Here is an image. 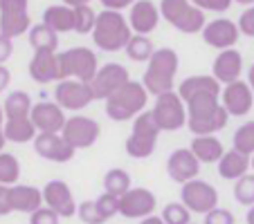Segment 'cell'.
<instances>
[{"mask_svg": "<svg viewBox=\"0 0 254 224\" xmlns=\"http://www.w3.org/2000/svg\"><path fill=\"white\" fill-rule=\"evenodd\" d=\"M189 2H193V0H189Z\"/></svg>", "mask_w": 254, "mask_h": 224, "instance_id": "57", "label": "cell"}, {"mask_svg": "<svg viewBox=\"0 0 254 224\" xmlns=\"http://www.w3.org/2000/svg\"><path fill=\"white\" fill-rule=\"evenodd\" d=\"M32 124L36 126L39 133L45 134H61L63 126H65V115H63V108L57 101H41V103H34L32 108Z\"/></svg>", "mask_w": 254, "mask_h": 224, "instance_id": "15", "label": "cell"}, {"mask_svg": "<svg viewBox=\"0 0 254 224\" xmlns=\"http://www.w3.org/2000/svg\"><path fill=\"white\" fill-rule=\"evenodd\" d=\"M178 67H180V58H178L176 49H171V47L155 49L151 61L146 63L142 86L153 96H160V94H164V92H173Z\"/></svg>", "mask_w": 254, "mask_h": 224, "instance_id": "1", "label": "cell"}, {"mask_svg": "<svg viewBox=\"0 0 254 224\" xmlns=\"http://www.w3.org/2000/svg\"><path fill=\"white\" fill-rule=\"evenodd\" d=\"M95 25H97V11L90 5L74 9V32L77 34H92Z\"/></svg>", "mask_w": 254, "mask_h": 224, "instance_id": "39", "label": "cell"}, {"mask_svg": "<svg viewBox=\"0 0 254 224\" xmlns=\"http://www.w3.org/2000/svg\"><path fill=\"white\" fill-rule=\"evenodd\" d=\"M250 171V157L243 153H239V150H227L225 155L221 157V162H218V175L223 177V179H241L243 175H248Z\"/></svg>", "mask_w": 254, "mask_h": 224, "instance_id": "25", "label": "cell"}, {"mask_svg": "<svg viewBox=\"0 0 254 224\" xmlns=\"http://www.w3.org/2000/svg\"><path fill=\"white\" fill-rule=\"evenodd\" d=\"M155 143L158 141H151V139H144L137 137V134H128L126 139V155L133 159H146L155 153Z\"/></svg>", "mask_w": 254, "mask_h": 224, "instance_id": "35", "label": "cell"}, {"mask_svg": "<svg viewBox=\"0 0 254 224\" xmlns=\"http://www.w3.org/2000/svg\"><path fill=\"white\" fill-rule=\"evenodd\" d=\"M43 25H48L57 34L74 32V9H70L63 2L61 5H50L43 14Z\"/></svg>", "mask_w": 254, "mask_h": 224, "instance_id": "27", "label": "cell"}, {"mask_svg": "<svg viewBox=\"0 0 254 224\" xmlns=\"http://www.w3.org/2000/svg\"><path fill=\"white\" fill-rule=\"evenodd\" d=\"M29 77L36 83H59V61L57 52H34L29 61Z\"/></svg>", "mask_w": 254, "mask_h": 224, "instance_id": "23", "label": "cell"}, {"mask_svg": "<svg viewBox=\"0 0 254 224\" xmlns=\"http://www.w3.org/2000/svg\"><path fill=\"white\" fill-rule=\"evenodd\" d=\"M162 133L153 117V110H144L142 115L135 117L133 128H130V134H137V137L151 139V141H158V134Z\"/></svg>", "mask_w": 254, "mask_h": 224, "instance_id": "33", "label": "cell"}, {"mask_svg": "<svg viewBox=\"0 0 254 224\" xmlns=\"http://www.w3.org/2000/svg\"><path fill=\"white\" fill-rule=\"evenodd\" d=\"M155 206H158V200L153 191L144 186H135L120 197V215H124L126 220H144L149 215H155Z\"/></svg>", "mask_w": 254, "mask_h": 224, "instance_id": "12", "label": "cell"}, {"mask_svg": "<svg viewBox=\"0 0 254 224\" xmlns=\"http://www.w3.org/2000/svg\"><path fill=\"white\" fill-rule=\"evenodd\" d=\"M32 99H29L27 92L23 90H14L7 94L5 103H2V112H5V119H25V117L32 115Z\"/></svg>", "mask_w": 254, "mask_h": 224, "instance_id": "29", "label": "cell"}, {"mask_svg": "<svg viewBox=\"0 0 254 224\" xmlns=\"http://www.w3.org/2000/svg\"><path fill=\"white\" fill-rule=\"evenodd\" d=\"M223 86L216 81L214 77L209 74H196V77H189L185 79L180 86H178V94L180 99L187 103V101L196 99V96H205V94H218L221 96Z\"/></svg>", "mask_w": 254, "mask_h": 224, "instance_id": "22", "label": "cell"}, {"mask_svg": "<svg viewBox=\"0 0 254 224\" xmlns=\"http://www.w3.org/2000/svg\"><path fill=\"white\" fill-rule=\"evenodd\" d=\"M234 0H193V5L202 11H216V14H223L232 7Z\"/></svg>", "mask_w": 254, "mask_h": 224, "instance_id": "44", "label": "cell"}, {"mask_svg": "<svg viewBox=\"0 0 254 224\" xmlns=\"http://www.w3.org/2000/svg\"><path fill=\"white\" fill-rule=\"evenodd\" d=\"M248 86L252 88V92H254V63L250 65V70H248Z\"/></svg>", "mask_w": 254, "mask_h": 224, "instance_id": "53", "label": "cell"}, {"mask_svg": "<svg viewBox=\"0 0 254 224\" xmlns=\"http://www.w3.org/2000/svg\"><path fill=\"white\" fill-rule=\"evenodd\" d=\"M77 215L83 224H104V215L99 213V206L95 200H86L77 206Z\"/></svg>", "mask_w": 254, "mask_h": 224, "instance_id": "40", "label": "cell"}, {"mask_svg": "<svg viewBox=\"0 0 254 224\" xmlns=\"http://www.w3.org/2000/svg\"><path fill=\"white\" fill-rule=\"evenodd\" d=\"M54 99L61 105L63 110H83L86 105H90L95 101L90 83L83 81H74V79H65V81H59L54 88Z\"/></svg>", "mask_w": 254, "mask_h": 224, "instance_id": "11", "label": "cell"}, {"mask_svg": "<svg viewBox=\"0 0 254 224\" xmlns=\"http://www.w3.org/2000/svg\"><path fill=\"white\" fill-rule=\"evenodd\" d=\"M245 220H248V224H254V206H250V209H248V215H245Z\"/></svg>", "mask_w": 254, "mask_h": 224, "instance_id": "54", "label": "cell"}, {"mask_svg": "<svg viewBox=\"0 0 254 224\" xmlns=\"http://www.w3.org/2000/svg\"><path fill=\"white\" fill-rule=\"evenodd\" d=\"M191 224H196V222H191Z\"/></svg>", "mask_w": 254, "mask_h": 224, "instance_id": "58", "label": "cell"}, {"mask_svg": "<svg viewBox=\"0 0 254 224\" xmlns=\"http://www.w3.org/2000/svg\"><path fill=\"white\" fill-rule=\"evenodd\" d=\"M63 139L70 143L74 150H83V148L95 146V141L99 139L101 128L92 117H83V115H74L65 121L63 126Z\"/></svg>", "mask_w": 254, "mask_h": 224, "instance_id": "10", "label": "cell"}, {"mask_svg": "<svg viewBox=\"0 0 254 224\" xmlns=\"http://www.w3.org/2000/svg\"><path fill=\"white\" fill-rule=\"evenodd\" d=\"M59 61V81L74 79V81L90 83L99 70L97 54L90 47H70L57 54Z\"/></svg>", "mask_w": 254, "mask_h": 224, "instance_id": "4", "label": "cell"}, {"mask_svg": "<svg viewBox=\"0 0 254 224\" xmlns=\"http://www.w3.org/2000/svg\"><path fill=\"white\" fill-rule=\"evenodd\" d=\"M250 168H252V171H254V155H252V157H250Z\"/></svg>", "mask_w": 254, "mask_h": 224, "instance_id": "56", "label": "cell"}, {"mask_svg": "<svg viewBox=\"0 0 254 224\" xmlns=\"http://www.w3.org/2000/svg\"><path fill=\"white\" fill-rule=\"evenodd\" d=\"M11 213V204H9V186H0V218Z\"/></svg>", "mask_w": 254, "mask_h": 224, "instance_id": "48", "label": "cell"}, {"mask_svg": "<svg viewBox=\"0 0 254 224\" xmlns=\"http://www.w3.org/2000/svg\"><path fill=\"white\" fill-rule=\"evenodd\" d=\"M243 74V54L239 49H223L211 63V77L221 86H230V83L241 81Z\"/></svg>", "mask_w": 254, "mask_h": 224, "instance_id": "19", "label": "cell"}, {"mask_svg": "<svg viewBox=\"0 0 254 224\" xmlns=\"http://www.w3.org/2000/svg\"><path fill=\"white\" fill-rule=\"evenodd\" d=\"M92 0H63V5H67L70 9H77V7H83V5H90Z\"/></svg>", "mask_w": 254, "mask_h": 224, "instance_id": "51", "label": "cell"}, {"mask_svg": "<svg viewBox=\"0 0 254 224\" xmlns=\"http://www.w3.org/2000/svg\"><path fill=\"white\" fill-rule=\"evenodd\" d=\"M137 0H101L104 9H111V11H122V9H130Z\"/></svg>", "mask_w": 254, "mask_h": 224, "instance_id": "47", "label": "cell"}, {"mask_svg": "<svg viewBox=\"0 0 254 224\" xmlns=\"http://www.w3.org/2000/svg\"><path fill=\"white\" fill-rule=\"evenodd\" d=\"M167 173L173 181L187 184L191 179H198L200 173V162L191 153V148H178L167 157Z\"/></svg>", "mask_w": 254, "mask_h": 224, "instance_id": "16", "label": "cell"}, {"mask_svg": "<svg viewBox=\"0 0 254 224\" xmlns=\"http://www.w3.org/2000/svg\"><path fill=\"white\" fill-rule=\"evenodd\" d=\"M39 134L36 126L32 124V117L25 119H5V139L11 143H27L34 141Z\"/></svg>", "mask_w": 254, "mask_h": 224, "instance_id": "28", "label": "cell"}, {"mask_svg": "<svg viewBox=\"0 0 254 224\" xmlns=\"http://www.w3.org/2000/svg\"><path fill=\"white\" fill-rule=\"evenodd\" d=\"M160 16L183 34H198L207 25L205 11L198 9L189 0H162L160 2Z\"/></svg>", "mask_w": 254, "mask_h": 224, "instance_id": "5", "label": "cell"}, {"mask_svg": "<svg viewBox=\"0 0 254 224\" xmlns=\"http://www.w3.org/2000/svg\"><path fill=\"white\" fill-rule=\"evenodd\" d=\"M124 52H126V56H128L130 61H135V63H149L155 49H153V43H151L149 36H139V34H133Z\"/></svg>", "mask_w": 254, "mask_h": 224, "instance_id": "32", "label": "cell"}, {"mask_svg": "<svg viewBox=\"0 0 254 224\" xmlns=\"http://www.w3.org/2000/svg\"><path fill=\"white\" fill-rule=\"evenodd\" d=\"M236 25H239V32L243 34V36L254 39V7H248V9L241 14V18L236 20Z\"/></svg>", "mask_w": 254, "mask_h": 224, "instance_id": "45", "label": "cell"}, {"mask_svg": "<svg viewBox=\"0 0 254 224\" xmlns=\"http://www.w3.org/2000/svg\"><path fill=\"white\" fill-rule=\"evenodd\" d=\"M230 121V115H227V110L223 105L211 112V115L202 117V119H193V121H187L189 130L193 133V137H202V134H216L218 130H223Z\"/></svg>", "mask_w": 254, "mask_h": 224, "instance_id": "26", "label": "cell"}, {"mask_svg": "<svg viewBox=\"0 0 254 224\" xmlns=\"http://www.w3.org/2000/svg\"><path fill=\"white\" fill-rule=\"evenodd\" d=\"M11 83V72L5 65H0V92H5V88H9Z\"/></svg>", "mask_w": 254, "mask_h": 224, "instance_id": "49", "label": "cell"}, {"mask_svg": "<svg viewBox=\"0 0 254 224\" xmlns=\"http://www.w3.org/2000/svg\"><path fill=\"white\" fill-rule=\"evenodd\" d=\"M202 41H205L209 47L214 49H232L236 45V41H239L241 32H239V25L234 23V20L230 18H216L211 20V23L205 25V29H202Z\"/></svg>", "mask_w": 254, "mask_h": 224, "instance_id": "14", "label": "cell"}, {"mask_svg": "<svg viewBox=\"0 0 254 224\" xmlns=\"http://www.w3.org/2000/svg\"><path fill=\"white\" fill-rule=\"evenodd\" d=\"M139 224H164V220L160 215H149V218L139 220Z\"/></svg>", "mask_w": 254, "mask_h": 224, "instance_id": "52", "label": "cell"}, {"mask_svg": "<svg viewBox=\"0 0 254 224\" xmlns=\"http://www.w3.org/2000/svg\"><path fill=\"white\" fill-rule=\"evenodd\" d=\"M9 204H11V211L32 215L34 211H39L43 206V188L27 186V184L9 186Z\"/></svg>", "mask_w": 254, "mask_h": 224, "instance_id": "21", "label": "cell"}, {"mask_svg": "<svg viewBox=\"0 0 254 224\" xmlns=\"http://www.w3.org/2000/svg\"><path fill=\"white\" fill-rule=\"evenodd\" d=\"M11 54H14V43H11V39H7V36L0 34V65H5Z\"/></svg>", "mask_w": 254, "mask_h": 224, "instance_id": "46", "label": "cell"}, {"mask_svg": "<svg viewBox=\"0 0 254 224\" xmlns=\"http://www.w3.org/2000/svg\"><path fill=\"white\" fill-rule=\"evenodd\" d=\"M133 29L128 25V18L122 16V11L104 9L97 14V25L92 29V43L101 52H120L126 49Z\"/></svg>", "mask_w": 254, "mask_h": 224, "instance_id": "2", "label": "cell"}, {"mask_svg": "<svg viewBox=\"0 0 254 224\" xmlns=\"http://www.w3.org/2000/svg\"><path fill=\"white\" fill-rule=\"evenodd\" d=\"M7 139H5V112H2V105H0V153L5 148Z\"/></svg>", "mask_w": 254, "mask_h": 224, "instance_id": "50", "label": "cell"}, {"mask_svg": "<svg viewBox=\"0 0 254 224\" xmlns=\"http://www.w3.org/2000/svg\"><path fill=\"white\" fill-rule=\"evenodd\" d=\"M153 117L162 133H176L187 126V105L178 92H164L155 96Z\"/></svg>", "mask_w": 254, "mask_h": 224, "instance_id": "6", "label": "cell"}, {"mask_svg": "<svg viewBox=\"0 0 254 224\" xmlns=\"http://www.w3.org/2000/svg\"><path fill=\"white\" fill-rule=\"evenodd\" d=\"M232 143H234V150H239V153L252 157L254 155V121H248V124L239 126L236 133H234Z\"/></svg>", "mask_w": 254, "mask_h": 224, "instance_id": "36", "label": "cell"}, {"mask_svg": "<svg viewBox=\"0 0 254 224\" xmlns=\"http://www.w3.org/2000/svg\"><path fill=\"white\" fill-rule=\"evenodd\" d=\"M191 153L196 155V159L200 164H218L221 157L225 155L223 143L216 134H202V137H193L191 141Z\"/></svg>", "mask_w": 254, "mask_h": 224, "instance_id": "24", "label": "cell"}, {"mask_svg": "<svg viewBox=\"0 0 254 224\" xmlns=\"http://www.w3.org/2000/svg\"><path fill=\"white\" fill-rule=\"evenodd\" d=\"M239 5H245V7H254V0H234Z\"/></svg>", "mask_w": 254, "mask_h": 224, "instance_id": "55", "label": "cell"}, {"mask_svg": "<svg viewBox=\"0 0 254 224\" xmlns=\"http://www.w3.org/2000/svg\"><path fill=\"white\" fill-rule=\"evenodd\" d=\"M252 103H254V92H252V88L248 86V81H243V79L223 88L221 105L227 110L230 117L248 115L250 110H252Z\"/></svg>", "mask_w": 254, "mask_h": 224, "instance_id": "17", "label": "cell"}, {"mask_svg": "<svg viewBox=\"0 0 254 224\" xmlns=\"http://www.w3.org/2000/svg\"><path fill=\"white\" fill-rule=\"evenodd\" d=\"M202 224H236V218H234V213L232 211H227V209H214V211H209V213L205 215V222Z\"/></svg>", "mask_w": 254, "mask_h": 224, "instance_id": "42", "label": "cell"}, {"mask_svg": "<svg viewBox=\"0 0 254 224\" xmlns=\"http://www.w3.org/2000/svg\"><path fill=\"white\" fill-rule=\"evenodd\" d=\"M130 175L124 168H111V171L104 175V191L111 193L115 197H122L130 191Z\"/></svg>", "mask_w": 254, "mask_h": 224, "instance_id": "31", "label": "cell"}, {"mask_svg": "<svg viewBox=\"0 0 254 224\" xmlns=\"http://www.w3.org/2000/svg\"><path fill=\"white\" fill-rule=\"evenodd\" d=\"M29 29V0H0V34L14 41Z\"/></svg>", "mask_w": 254, "mask_h": 224, "instance_id": "7", "label": "cell"}, {"mask_svg": "<svg viewBox=\"0 0 254 224\" xmlns=\"http://www.w3.org/2000/svg\"><path fill=\"white\" fill-rule=\"evenodd\" d=\"M160 218L164 220V224H191V211L183 202H169L164 204Z\"/></svg>", "mask_w": 254, "mask_h": 224, "instance_id": "37", "label": "cell"}, {"mask_svg": "<svg viewBox=\"0 0 254 224\" xmlns=\"http://www.w3.org/2000/svg\"><path fill=\"white\" fill-rule=\"evenodd\" d=\"M27 34H29V45L34 47V52H57L59 34L52 32L48 25L43 23L32 25V29Z\"/></svg>", "mask_w": 254, "mask_h": 224, "instance_id": "30", "label": "cell"}, {"mask_svg": "<svg viewBox=\"0 0 254 224\" xmlns=\"http://www.w3.org/2000/svg\"><path fill=\"white\" fill-rule=\"evenodd\" d=\"M234 200L241 206H254V173H248L234 181Z\"/></svg>", "mask_w": 254, "mask_h": 224, "instance_id": "38", "label": "cell"}, {"mask_svg": "<svg viewBox=\"0 0 254 224\" xmlns=\"http://www.w3.org/2000/svg\"><path fill=\"white\" fill-rule=\"evenodd\" d=\"M34 150L36 155L48 162H54V164H67L72 157H74V148L63 139V134H45V133H39L36 139H34Z\"/></svg>", "mask_w": 254, "mask_h": 224, "instance_id": "18", "label": "cell"}, {"mask_svg": "<svg viewBox=\"0 0 254 224\" xmlns=\"http://www.w3.org/2000/svg\"><path fill=\"white\" fill-rule=\"evenodd\" d=\"M130 81L128 70H126L122 63H104V65L97 70L95 79L90 81L92 94L99 101H108L117 90L126 86Z\"/></svg>", "mask_w": 254, "mask_h": 224, "instance_id": "9", "label": "cell"}, {"mask_svg": "<svg viewBox=\"0 0 254 224\" xmlns=\"http://www.w3.org/2000/svg\"><path fill=\"white\" fill-rule=\"evenodd\" d=\"M180 202L191 213L207 215L209 211L218 209V191L205 179H191L180 188Z\"/></svg>", "mask_w": 254, "mask_h": 224, "instance_id": "8", "label": "cell"}, {"mask_svg": "<svg viewBox=\"0 0 254 224\" xmlns=\"http://www.w3.org/2000/svg\"><path fill=\"white\" fill-rule=\"evenodd\" d=\"M97 206H99V213L104 215V220H111L120 213V197L111 195V193H104V195L97 197Z\"/></svg>", "mask_w": 254, "mask_h": 224, "instance_id": "41", "label": "cell"}, {"mask_svg": "<svg viewBox=\"0 0 254 224\" xmlns=\"http://www.w3.org/2000/svg\"><path fill=\"white\" fill-rule=\"evenodd\" d=\"M43 204L48 209H52L59 218H72L77 215V202L72 195V188L67 186V181L63 179H52L43 186Z\"/></svg>", "mask_w": 254, "mask_h": 224, "instance_id": "13", "label": "cell"}, {"mask_svg": "<svg viewBox=\"0 0 254 224\" xmlns=\"http://www.w3.org/2000/svg\"><path fill=\"white\" fill-rule=\"evenodd\" d=\"M20 177V164L11 153H0V186H16Z\"/></svg>", "mask_w": 254, "mask_h": 224, "instance_id": "34", "label": "cell"}, {"mask_svg": "<svg viewBox=\"0 0 254 224\" xmlns=\"http://www.w3.org/2000/svg\"><path fill=\"white\" fill-rule=\"evenodd\" d=\"M59 222H61V218L52 209H48L45 204L29 215V224H59Z\"/></svg>", "mask_w": 254, "mask_h": 224, "instance_id": "43", "label": "cell"}, {"mask_svg": "<svg viewBox=\"0 0 254 224\" xmlns=\"http://www.w3.org/2000/svg\"><path fill=\"white\" fill-rule=\"evenodd\" d=\"M149 103V92L142 86V81L130 79L122 90H117L111 99L106 101V115L113 121H130L142 115Z\"/></svg>", "mask_w": 254, "mask_h": 224, "instance_id": "3", "label": "cell"}, {"mask_svg": "<svg viewBox=\"0 0 254 224\" xmlns=\"http://www.w3.org/2000/svg\"><path fill=\"white\" fill-rule=\"evenodd\" d=\"M126 18H128V25L135 34L146 36V34H151L155 27H158L162 16H160V7L153 5L151 0H137V2L130 7Z\"/></svg>", "mask_w": 254, "mask_h": 224, "instance_id": "20", "label": "cell"}]
</instances>
